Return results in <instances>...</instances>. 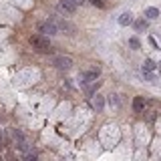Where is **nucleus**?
Returning <instances> with one entry per match:
<instances>
[{
  "label": "nucleus",
  "instance_id": "nucleus-4",
  "mask_svg": "<svg viewBox=\"0 0 161 161\" xmlns=\"http://www.w3.org/2000/svg\"><path fill=\"white\" fill-rule=\"evenodd\" d=\"M53 65L59 68V71H68V68L73 67V59H71V56H65V54L53 56Z\"/></svg>",
  "mask_w": 161,
  "mask_h": 161
},
{
  "label": "nucleus",
  "instance_id": "nucleus-15",
  "mask_svg": "<svg viewBox=\"0 0 161 161\" xmlns=\"http://www.w3.org/2000/svg\"><path fill=\"white\" fill-rule=\"evenodd\" d=\"M129 47L133 48V50H139V48H141L139 38H137V36H131V38H129Z\"/></svg>",
  "mask_w": 161,
  "mask_h": 161
},
{
  "label": "nucleus",
  "instance_id": "nucleus-16",
  "mask_svg": "<svg viewBox=\"0 0 161 161\" xmlns=\"http://www.w3.org/2000/svg\"><path fill=\"white\" fill-rule=\"evenodd\" d=\"M109 105H111V107H121L119 95H109Z\"/></svg>",
  "mask_w": 161,
  "mask_h": 161
},
{
  "label": "nucleus",
  "instance_id": "nucleus-9",
  "mask_svg": "<svg viewBox=\"0 0 161 161\" xmlns=\"http://www.w3.org/2000/svg\"><path fill=\"white\" fill-rule=\"evenodd\" d=\"M117 20H119V24H121V26H129V24L133 22V14H131V12H123Z\"/></svg>",
  "mask_w": 161,
  "mask_h": 161
},
{
  "label": "nucleus",
  "instance_id": "nucleus-5",
  "mask_svg": "<svg viewBox=\"0 0 161 161\" xmlns=\"http://www.w3.org/2000/svg\"><path fill=\"white\" fill-rule=\"evenodd\" d=\"M99 74H101V68L99 67H95V68H91V71H87V73H83V87L85 85H89V83H93V80H97L99 79Z\"/></svg>",
  "mask_w": 161,
  "mask_h": 161
},
{
  "label": "nucleus",
  "instance_id": "nucleus-21",
  "mask_svg": "<svg viewBox=\"0 0 161 161\" xmlns=\"http://www.w3.org/2000/svg\"><path fill=\"white\" fill-rule=\"evenodd\" d=\"M157 71H159V74H161V62H157Z\"/></svg>",
  "mask_w": 161,
  "mask_h": 161
},
{
  "label": "nucleus",
  "instance_id": "nucleus-7",
  "mask_svg": "<svg viewBox=\"0 0 161 161\" xmlns=\"http://www.w3.org/2000/svg\"><path fill=\"white\" fill-rule=\"evenodd\" d=\"M56 24H59V30H62V32H67V34H74L77 32L74 24H71V22H67V20H56Z\"/></svg>",
  "mask_w": 161,
  "mask_h": 161
},
{
  "label": "nucleus",
  "instance_id": "nucleus-8",
  "mask_svg": "<svg viewBox=\"0 0 161 161\" xmlns=\"http://www.w3.org/2000/svg\"><path fill=\"white\" fill-rule=\"evenodd\" d=\"M133 111L135 113H143L145 111V99L143 97H135L133 99Z\"/></svg>",
  "mask_w": 161,
  "mask_h": 161
},
{
  "label": "nucleus",
  "instance_id": "nucleus-6",
  "mask_svg": "<svg viewBox=\"0 0 161 161\" xmlns=\"http://www.w3.org/2000/svg\"><path fill=\"white\" fill-rule=\"evenodd\" d=\"M91 105L97 113H101L103 109H105V97L103 95H93V99H91Z\"/></svg>",
  "mask_w": 161,
  "mask_h": 161
},
{
  "label": "nucleus",
  "instance_id": "nucleus-10",
  "mask_svg": "<svg viewBox=\"0 0 161 161\" xmlns=\"http://www.w3.org/2000/svg\"><path fill=\"white\" fill-rule=\"evenodd\" d=\"M60 8H62V10H67V12H77V4H74L73 0H62V2H60Z\"/></svg>",
  "mask_w": 161,
  "mask_h": 161
},
{
  "label": "nucleus",
  "instance_id": "nucleus-18",
  "mask_svg": "<svg viewBox=\"0 0 161 161\" xmlns=\"http://www.w3.org/2000/svg\"><path fill=\"white\" fill-rule=\"evenodd\" d=\"M149 42H151V47H153V48H159V44H157V40H155L153 36H151V38H149Z\"/></svg>",
  "mask_w": 161,
  "mask_h": 161
},
{
  "label": "nucleus",
  "instance_id": "nucleus-3",
  "mask_svg": "<svg viewBox=\"0 0 161 161\" xmlns=\"http://www.w3.org/2000/svg\"><path fill=\"white\" fill-rule=\"evenodd\" d=\"M12 137H14L16 147H18L22 153H28V141H26V137L22 135V131H20V129H12Z\"/></svg>",
  "mask_w": 161,
  "mask_h": 161
},
{
  "label": "nucleus",
  "instance_id": "nucleus-14",
  "mask_svg": "<svg viewBox=\"0 0 161 161\" xmlns=\"http://www.w3.org/2000/svg\"><path fill=\"white\" fill-rule=\"evenodd\" d=\"M133 24H135V30H139V32H141V30H145V28H147V20L141 18V20H135Z\"/></svg>",
  "mask_w": 161,
  "mask_h": 161
},
{
  "label": "nucleus",
  "instance_id": "nucleus-2",
  "mask_svg": "<svg viewBox=\"0 0 161 161\" xmlns=\"http://www.w3.org/2000/svg\"><path fill=\"white\" fill-rule=\"evenodd\" d=\"M36 30L44 36H50V34L59 32V24H56V20H42V22L36 24Z\"/></svg>",
  "mask_w": 161,
  "mask_h": 161
},
{
  "label": "nucleus",
  "instance_id": "nucleus-20",
  "mask_svg": "<svg viewBox=\"0 0 161 161\" xmlns=\"http://www.w3.org/2000/svg\"><path fill=\"white\" fill-rule=\"evenodd\" d=\"M74 4H77V6H80V4H83V2H85V0H73Z\"/></svg>",
  "mask_w": 161,
  "mask_h": 161
},
{
  "label": "nucleus",
  "instance_id": "nucleus-12",
  "mask_svg": "<svg viewBox=\"0 0 161 161\" xmlns=\"http://www.w3.org/2000/svg\"><path fill=\"white\" fill-rule=\"evenodd\" d=\"M155 68H157V62H155L153 59H145V62H143V71H149V73H153Z\"/></svg>",
  "mask_w": 161,
  "mask_h": 161
},
{
  "label": "nucleus",
  "instance_id": "nucleus-13",
  "mask_svg": "<svg viewBox=\"0 0 161 161\" xmlns=\"http://www.w3.org/2000/svg\"><path fill=\"white\" fill-rule=\"evenodd\" d=\"M145 16H147L149 20H155L157 16H161V12L157 10V8H147V10H145Z\"/></svg>",
  "mask_w": 161,
  "mask_h": 161
},
{
  "label": "nucleus",
  "instance_id": "nucleus-19",
  "mask_svg": "<svg viewBox=\"0 0 161 161\" xmlns=\"http://www.w3.org/2000/svg\"><path fill=\"white\" fill-rule=\"evenodd\" d=\"M26 159L34 161V159H36V153H30V151H28V153H26Z\"/></svg>",
  "mask_w": 161,
  "mask_h": 161
},
{
  "label": "nucleus",
  "instance_id": "nucleus-17",
  "mask_svg": "<svg viewBox=\"0 0 161 161\" xmlns=\"http://www.w3.org/2000/svg\"><path fill=\"white\" fill-rule=\"evenodd\" d=\"M89 2H91L93 6H97V8H105V2H103V0H89Z\"/></svg>",
  "mask_w": 161,
  "mask_h": 161
},
{
  "label": "nucleus",
  "instance_id": "nucleus-11",
  "mask_svg": "<svg viewBox=\"0 0 161 161\" xmlns=\"http://www.w3.org/2000/svg\"><path fill=\"white\" fill-rule=\"evenodd\" d=\"M99 87H101V80L97 79V80H93V83L85 85V91H87V95H91V97H93V95H95V91H97Z\"/></svg>",
  "mask_w": 161,
  "mask_h": 161
},
{
  "label": "nucleus",
  "instance_id": "nucleus-1",
  "mask_svg": "<svg viewBox=\"0 0 161 161\" xmlns=\"http://www.w3.org/2000/svg\"><path fill=\"white\" fill-rule=\"evenodd\" d=\"M30 44L38 53H50L53 50V47H50V42H48V38L44 34H34V36H30Z\"/></svg>",
  "mask_w": 161,
  "mask_h": 161
},
{
  "label": "nucleus",
  "instance_id": "nucleus-22",
  "mask_svg": "<svg viewBox=\"0 0 161 161\" xmlns=\"http://www.w3.org/2000/svg\"><path fill=\"white\" fill-rule=\"evenodd\" d=\"M0 147H2V129H0Z\"/></svg>",
  "mask_w": 161,
  "mask_h": 161
}]
</instances>
